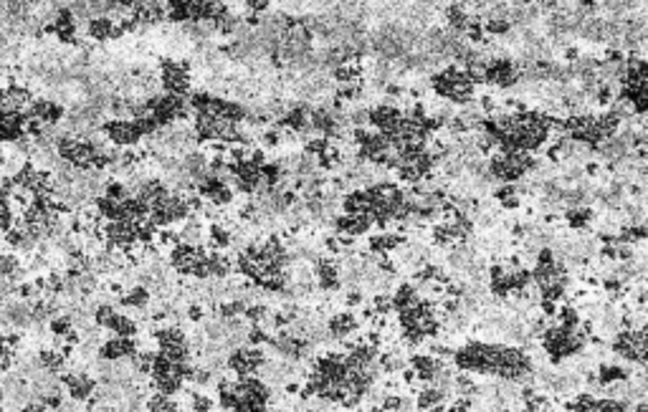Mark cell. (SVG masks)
Segmentation results:
<instances>
[{"label":"cell","mask_w":648,"mask_h":412,"mask_svg":"<svg viewBox=\"0 0 648 412\" xmlns=\"http://www.w3.org/2000/svg\"><path fill=\"white\" fill-rule=\"evenodd\" d=\"M101 134L107 137V142H112L114 147H137L142 140L140 129L134 127L132 119H107V122L99 127Z\"/></svg>","instance_id":"obj_1"},{"label":"cell","mask_w":648,"mask_h":412,"mask_svg":"<svg viewBox=\"0 0 648 412\" xmlns=\"http://www.w3.org/2000/svg\"><path fill=\"white\" fill-rule=\"evenodd\" d=\"M140 349V342L134 339H122V337H107L99 344V352L97 357L104 359V362H119V359H129L134 357V352Z\"/></svg>","instance_id":"obj_2"},{"label":"cell","mask_w":648,"mask_h":412,"mask_svg":"<svg viewBox=\"0 0 648 412\" xmlns=\"http://www.w3.org/2000/svg\"><path fill=\"white\" fill-rule=\"evenodd\" d=\"M355 331H360V324L358 319H355V311H349V309H340V311H334L332 316L327 319V334H329L334 342L349 339Z\"/></svg>","instance_id":"obj_3"},{"label":"cell","mask_w":648,"mask_h":412,"mask_svg":"<svg viewBox=\"0 0 648 412\" xmlns=\"http://www.w3.org/2000/svg\"><path fill=\"white\" fill-rule=\"evenodd\" d=\"M406 235H395V233H375V235H370V240H367V253H373V256H390V253H395L403 243H406Z\"/></svg>","instance_id":"obj_4"},{"label":"cell","mask_w":648,"mask_h":412,"mask_svg":"<svg viewBox=\"0 0 648 412\" xmlns=\"http://www.w3.org/2000/svg\"><path fill=\"white\" fill-rule=\"evenodd\" d=\"M408 364H410V370L416 372V379L421 385H431L433 374H436V370H438L443 362L431 355H410Z\"/></svg>","instance_id":"obj_5"},{"label":"cell","mask_w":648,"mask_h":412,"mask_svg":"<svg viewBox=\"0 0 648 412\" xmlns=\"http://www.w3.org/2000/svg\"><path fill=\"white\" fill-rule=\"evenodd\" d=\"M418 301H421V296H418L416 286H413L410 281H403V283H398V286H395V291L390 294L392 311H403V309H408V306H416Z\"/></svg>","instance_id":"obj_6"},{"label":"cell","mask_w":648,"mask_h":412,"mask_svg":"<svg viewBox=\"0 0 648 412\" xmlns=\"http://www.w3.org/2000/svg\"><path fill=\"white\" fill-rule=\"evenodd\" d=\"M152 301V294L147 289H142L134 283L132 289H127L122 296L116 298V306H125V309H147Z\"/></svg>","instance_id":"obj_7"},{"label":"cell","mask_w":648,"mask_h":412,"mask_svg":"<svg viewBox=\"0 0 648 412\" xmlns=\"http://www.w3.org/2000/svg\"><path fill=\"white\" fill-rule=\"evenodd\" d=\"M114 25L107 16L101 18H92L89 23L84 25V31H86V36L92 38V41L97 43H104V41H112V34H114Z\"/></svg>","instance_id":"obj_8"},{"label":"cell","mask_w":648,"mask_h":412,"mask_svg":"<svg viewBox=\"0 0 648 412\" xmlns=\"http://www.w3.org/2000/svg\"><path fill=\"white\" fill-rule=\"evenodd\" d=\"M109 334L112 337H122V339H134L137 334H140V326L127 316V313L116 311V316L112 319V324H109Z\"/></svg>","instance_id":"obj_9"},{"label":"cell","mask_w":648,"mask_h":412,"mask_svg":"<svg viewBox=\"0 0 648 412\" xmlns=\"http://www.w3.org/2000/svg\"><path fill=\"white\" fill-rule=\"evenodd\" d=\"M145 410L147 412H183V407L177 404L175 397H165V395H160V392H152V395H147V400H145Z\"/></svg>","instance_id":"obj_10"},{"label":"cell","mask_w":648,"mask_h":412,"mask_svg":"<svg viewBox=\"0 0 648 412\" xmlns=\"http://www.w3.org/2000/svg\"><path fill=\"white\" fill-rule=\"evenodd\" d=\"M104 198L114 200V203H122V200L129 198V188H127L122 180H107V185H104V192H101Z\"/></svg>","instance_id":"obj_11"},{"label":"cell","mask_w":648,"mask_h":412,"mask_svg":"<svg viewBox=\"0 0 648 412\" xmlns=\"http://www.w3.org/2000/svg\"><path fill=\"white\" fill-rule=\"evenodd\" d=\"M269 313H271V306L264 304V301H258V304H249L246 306V311H243V319L251 324H261L264 319H266Z\"/></svg>","instance_id":"obj_12"},{"label":"cell","mask_w":648,"mask_h":412,"mask_svg":"<svg viewBox=\"0 0 648 412\" xmlns=\"http://www.w3.org/2000/svg\"><path fill=\"white\" fill-rule=\"evenodd\" d=\"M71 329H74V326H71V319H68V313H61V316H53V319H49L51 337L64 339Z\"/></svg>","instance_id":"obj_13"},{"label":"cell","mask_w":648,"mask_h":412,"mask_svg":"<svg viewBox=\"0 0 648 412\" xmlns=\"http://www.w3.org/2000/svg\"><path fill=\"white\" fill-rule=\"evenodd\" d=\"M512 31V21H504V18H486L484 21V34L489 36H507Z\"/></svg>","instance_id":"obj_14"},{"label":"cell","mask_w":648,"mask_h":412,"mask_svg":"<svg viewBox=\"0 0 648 412\" xmlns=\"http://www.w3.org/2000/svg\"><path fill=\"white\" fill-rule=\"evenodd\" d=\"M370 306H373L375 316H390V313H392L390 296H385V294H375L373 301H370Z\"/></svg>","instance_id":"obj_15"},{"label":"cell","mask_w":648,"mask_h":412,"mask_svg":"<svg viewBox=\"0 0 648 412\" xmlns=\"http://www.w3.org/2000/svg\"><path fill=\"white\" fill-rule=\"evenodd\" d=\"M205 306L200 304V301H192V304H188L185 306V319L188 322H192V324H200L203 319H205Z\"/></svg>","instance_id":"obj_16"},{"label":"cell","mask_w":648,"mask_h":412,"mask_svg":"<svg viewBox=\"0 0 648 412\" xmlns=\"http://www.w3.org/2000/svg\"><path fill=\"white\" fill-rule=\"evenodd\" d=\"M13 364H16V352L0 344V374H8L13 370Z\"/></svg>","instance_id":"obj_17"},{"label":"cell","mask_w":648,"mask_h":412,"mask_svg":"<svg viewBox=\"0 0 648 412\" xmlns=\"http://www.w3.org/2000/svg\"><path fill=\"white\" fill-rule=\"evenodd\" d=\"M516 195V185H509V182H504V185H499L497 190H494V195L491 198L499 200V203H504V200L514 198Z\"/></svg>","instance_id":"obj_18"},{"label":"cell","mask_w":648,"mask_h":412,"mask_svg":"<svg viewBox=\"0 0 648 412\" xmlns=\"http://www.w3.org/2000/svg\"><path fill=\"white\" fill-rule=\"evenodd\" d=\"M377 407H382L385 412H398L400 410V395H382Z\"/></svg>","instance_id":"obj_19"},{"label":"cell","mask_w":648,"mask_h":412,"mask_svg":"<svg viewBox=\"0 0 648 412\" xmlns=\"http://www.w3.org/2000/svg\"><path fill=\"white\" fill-rule=\"evenodd\" d=\"M5 404V392H3V387H0V407Z\"/></svg>","instance_id":"obj_20"},{"label":"cell","mask_w":648,"mask_h":412,"mask_svg":"<svg viewBox=\"0 0 648 412\" xmlns=\"http://www.w3.org/2000/svg\"><path fill=\"white\" fill-rule=\"evenodd\" d=\"M3 96H5V86L0 83V104H3Z\"/></svg>","instance_id":"obj_21"}]
</instances>
